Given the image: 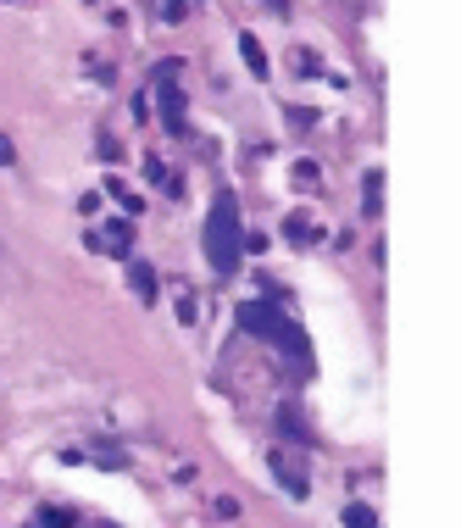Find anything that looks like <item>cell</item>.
Listing matches in <instances>:
<instances>
[{
	"label": "cell",
	"mask_w": 461,
	"mask_h": 528,
	"mask_svg": "<svg viewBox=\"0 0 461 528\" xmlns=\"http://www.w3.org/2000/svg\"><path fill=\"white\" fill-rule=\"evenodd\" d=\"M106 189H112V195L122 201V211H129V217H134V211H139V195H134V189H129V184H122V178H106Z\"/></svg>",
	"instance_id": "30bf717a"
},
{
	"label": "cell",
	"mask_w": 461,
	"mask_h": 528,
	"mask_svg": "<svg viewBox=\"0 0 461 528\" xmlns=\"http://www.w3.org/2000/svg\"><path fill=\"white\" fill-rule=\"evenodd\" d=\"M284 429H289V434H295V439H306V422L295 417V406H284Z\"/></svg>",
	"instance_id": "4fadbf2b"
},
{
	"label": "cell",
	"mask_w": 461,
	"mask_h": 528,
	"mask_svg": "<svg viewBox=\"0 0 461 528\" xmlns=\"http://www.w3.org/2000/svg\"><path fill=\"white\" fill-rule=\"evenodd\" d=\"M272 340L284 345V356H289L295 367H311V340H306V328H301V323H289V317H284V323L272 328Z\"/></svg>",
	"instance_id": "8992f818"
},
{
	"label": "cell",
	"mask_w": 461,
	"mask_h": 528,
	"mask_svg": "<svg viewBox=\"0 0 461 528\" xmlns=\"http://www.w3.org/2000/svg\"><path fill=\"white\" fill-rule=\"evenodd\" d=\"M90 250H100V256H129L134 250V217H106L90 228Z\"/></svg>",
	"instance_id": "3957f363"
},
{
	"label": "cell",
	"mask_w": 461,
	"mask_h": 528,
	"mask_svg": "<svg viewBox=\"0 0 461 528\" xmlns=\"http://www.w3.org/2000/svg\"><path fill=\"white\" fill-rule=\"evenodd\" d=\"M267 468H272V478H278V484H284V490L295 495V500H306V495H311V484H306V468H301V461H289L284 451H272V456H267Z\"/></svg>",
	"instance_id": "5b68a950"
},
{
	"label": "cell",
	"mask_w": 461,
	"mask_h": 528,
	"mask_svg": "<svg viewBox=\"0 0 461 528\" xmlns=\"http://www.w3.org/2000/svg\"><path fill=\"white\" fill-rule=\"evenodd\" d=\"M340 517H345V528H379V512H372V506H362V500H350Z\"/></svg>",
	"instance_id": "9c48e42d"
},
{
	"label": "cell",
	"mask_w": 461,
	"mask_h": 528,
	"mask_svg": "<svg viewBox=\"0 0 461 528\" xmlns=\"http://www.w3.org/2000/svg\"><path fill=\"white\" fill-rule=\"evenodd\" d=\"M161 17H167V23H178V17H184V0H161Z\"/></svg>",
	"instance_id": "5bb4252c"
},
{
	"label": "cell",
	"mask_w": 461,
	"mask_h": 528,
	"mask_svg": "<svg viewBox=\"0 0 461 528\" xmlns=\"http://www.w3.org/2000/svg\"><path fill=\"white\" fill-rule=\"evenodd\" d=\"M156 90H161V122H167V134L184 139V90H178V61H161V67H156Z\"/></svg>",
	"instance_id": "7a4b0ae2"
},
{
	"label": "cell",
	"mask_w": 461,
	"mask_h": 528,
	"mask_svg": "<svg viewBox=\"0 0 461 528\" xmlns=\"http://www.w3.org/2000/svg\"><path fill=\"white\" fill-rule=\"evenodd\" d=\"M284 234L295 240V245H306V240H311V228H306V217H289V228H284Z\"/></svg>",
	"instance_id": "7c38bea8"
},
{
	"label": "cell",
	"mask_w": 461,
	"mask_h": 528,
	"mask_svg": "<svg viewBox=\"0 0 461 528\" xmlns=\"http://www.w3.org/2000/svg\"><path fill=\"white\" fill-rule=\"evenodd\" d=\"M239 56H245V67L256 73V78H267V51H262L256 34H239Z\"/></svg>",
	"instance_id": "52a82bcc"
},
{
	"label": "cell",
	"mask_w": 461,
	"mask_h": 528,
	"mask_svg": "<svg viewBox=\"0 0 461 528\" xmlns=\"http://www.w3.org/2000/svg\"><path fill=\"white\" fill-rule=\"evenodd\" d=\"M206 262L212 272H239L245 262V223H239V201L234 195H217L212 211H206Z\"/></svg>",
	"instance_id": "6da1fadb"
},
{
	"label": "cell",
	"mask_w": 461,
	"mask_h": 528,
	"mask_svg": "<svg viewBox=\"0 0 461 528\" xmlns=\"http://www.w3.org/2000/svg\"><path fill=\"white\" fill-rule=\"evenodd\" d=\"M129 284L139 289V301H156V267L151 262H134L129 267Z\"/></svg>",
	"instance_id": "ba28073f"
},
{
	"label": "cell",
	"mask_w": 461,
	"mask_h": 528,
	"mask_svg": "<svg viewBox=\"0 0 461 528\" xmlns=\"http://www.w3.org/2000/svg\"><path fill=\"white\" fill-rule=\"evenodd\" d=\"M278 323H284V311L267 306V301H245L239 306V328L256 334V340H272V328H278Z\"/></svg>",
	"instance_id": "277c9868"
},
{
	"label": "cell",
	"mask_w": 461,
	"mask_h": 528,
	"mask_svg": "<svg viewBox=\"0 0 461 528\" xmlns=\"http://www.w3.org/2000/svg\"><path fill=\"white\" fill-rule=\"evenodd\" d=\"M39 523H45V528H73V512H67V506H56V512H51V506H45Z\"/></svg>",
	"instance_id": "8fae6325"
}]
</instances>
